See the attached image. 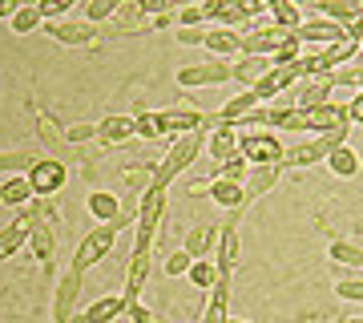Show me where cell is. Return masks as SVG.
I'll use <instances>...</instances> for the list:
<instances>
[{"label": "cell", "instance_id": "37", "mask_svg": "<svg viewBox=\"0 0 363 323\" xmlns=\"http://www.w3.org/2000/svg\"><path fill=\"white\" fill-rule=\"evenodd\" d=\"M331 258H335V263H347V267H363V251L351 246V243H335L331 246Z\"/></svg>", "mask_w": 363, "mask_h": 323}, {"label": "cell", "instance_id": "47", "mask_svg": "<svg viewBox=\"0 0 363 323\" xmlns=\"http://www.w3.org/2000/svg\"><path fill=\"white\" fill-rule=\"evenodd\" d=\"M238 4V13L242 16H262L267 13V0H234Z\"/></svg>", "mask_w": 363, "mask_h": 323}, {"label": "cell", "instance_id": "49", "mask_svg": "<svg viewBox=\"0 0 363 323\" xmlns=\"http://www.w3.org/2000/svg\"><path fill=\"white\" fill-rule=\"evenodd\" d=\"M166 4H169V0H138V9L150 13V16H162V13H166Z\"/></svg>", "mask_w": 363, "mask_h": 323}, {"label": "cell", "instance_id": "36", "mask_svg": "<svg viewBox=\"0 0 363 323\" xmlns=\"http://www.w3.org/2000/svg\"><path fill=\"white\" fill-rule=\"evenodd\" d=\"M40 25V13H37V4H21L13 13V28L16 33H33V28Z\"/></svg>", "mask_w": 363, "mask_h": 323}, {"label": "cell", "instance_id": "46", "mask_svg": "<svg viewBox=\"0 0 363 323\" xmlns=\"http://www.w3.org/2000/svg\"><path fill=\"white\" fill-rule=\"evenodd\" d=\"M125 311H130V323H154V311L142 307L138 299H133V303H125Z\"/></svg>", "mask_w": 363, "mask_h": 323}, {"label": "cell", "instance_id": "54", "mask_svg": "<svg viewBox=\"0 0 363 323\" xmlns=\"http://www.w3.org/2000/svg\"><path fill=\"white\" fill-rule=\"evenodd\" d=\"M347 323H363V319H347Z\"/></svg>", "mask_w": 363, "mask_h": 323}, {"label": "cell", "instance_id": "33", "mask_svg": "<svg viewBox=\"0 0 363 323\" xmlns=\"http://www.w3.org/2000/svg\"><path fill=\"white\" fill-rule=\"evenodd\" d=\"M186 275H190V283H194V287H206V291H210V287H214V283L222 279L214 263H198V258L190 263V271H186Z\"/></svg>", "mask_w": 363, "mask_h": 323}, {"label": "cell", "instance_id": "3", "mask_svg": "<svg viewBox=\"0 0 363 323\" xmlns=\"http://www.w3.org/2000/svg\"><path fill=\"white\" fill-rule=\"evenodd\" d=\"M162 207H166V186L150 182L145 194H142V207H138V246H133V251H150V239H154V231H157Z\"/></svg>", "mask_w": 363, "mask_h": 323}, {"label": "cell", "instance_id": "26", "mask_svg": "<svg viewBox=\"0 0 363 323\" xmlns=\"http://www.w3.org/2000/svg\"><path fill=\"white\" fill-rule=\"evenodd\" d=\"M279 174H283V166H255V170H250L247 198H259V194H267L274 182H279Z\"/></svg>", "mask_w": 363, "mask_h": 323}, {"label": "cell", "instance_id": "28", "mask_svg": "<svg viewBox=\"0 0 363 323\" xmlns=\"http://www.w3.org/2000/svg\"><path fill=\"white\" fill-rule=\"evenodd\" d=\"M267 13L274 16V25L291 28V33L298 28V4H291V0H267Z\"/></svg>", "mask_w": 363, "mask_h": 323}, {"label": "cell", "instance_id": "22", "mask_svg": "<svg viewBox=\"0 0 363 323\" xmlns=\"http://www.w3.org/2000/svg\"><path fill=\"white\" fill-rule=\"evenodd\" d=\"M214 295L206 303V323H226V299H230V279H218V283L210 287Z\"/></svg>", "mask_w": 363, "mask_h": 323}, {"label": "cell", "instance_id": "30", "mask_svg": "<svg viewBox=\"0 0 363 323\" xmlns=\"http://www.w3.org/2000/svg\"><path fill=\"white\" fill-rule=\"evenodd\" d=\"M214 239H218V234H214V226H194V231L186 234V251H190L194 258H202L210 246H214Z\"/></svg>", "mask_w": 363, "mask_h": 323}, {"label": "cell", "instance_id": "48", "mask_svg": "<svg viewBox=\"0 0 363 323\" xmlns=\"http://www.w3.org/2000/svg\"><path fill=\"white\" fill-rule=\"evenodd\" d=\"M178 21H182V28H198L202 21H206V16H202V9H194V4H190V9H182Z\"/></svg>", "mask_w": 363, "mask_h": 323}, {"label": "cell", "instance_id": "43", "mask_svg": "<svg viewBox=\"0 0 363 323\" xmlns=\"http://www.w3.org/2000/svg\"><path fill=\"white\" fill-rule=\"evenodd\" d=\"M117 9H121V0H89V21H105Z\"/></svg>", "mask_w": 363, "mask_h": 323}, {"label": "cell", "instance_id": "9", "mask_svg": "<svg viewBox=\"0 0 363 323\" xmlns=\"http://www.w3.org/2000/svg\"><path fill=\"white\" fill-rule=\"evenodd\" d=\"M303 117H307V129H335V126H347V105L323 102L315 109H303Z\"/></svg>", "mask_w": 363, "mask_h": 323}, {"label": "cell", "instance_id": "17", "mask_svg": "<svg viewBox=\"0 0 363 323\" xmlns=\"http://www.w3.org/2000/svg\"><path fill=\"white\" fill-rule=\"evenodd\" d=\"M121 311H125V299H97L85 315H77L73 323H113V319H121Z\"/></svg>", "mask_w": 363, "mask_h": 323}, {"label": "cell", "instance_id": "38", "mask_svg": "<svg viewBox=\"0 0 363 323\" xmlns=\"http://www.w3.org/2000/svg\"><path fill=\"white\" fill-rule=\"evenodd\" d=\"M190 263H194L190 251H174V255L166 258V275H169V279H182V275L190 271Z\"/></svg>", "mask_w": 363, "mask_h": 323}, {"label": "cell", "instance_id": "15", "mask_svg": "<svg viewBox=\"0 0 363 323\" xmlns=\"http://www.w3.org/2000/svg\"><path fill=\"white\" fill-rule=\"evenodd\" d=\"M210 198L226 210H242L247 207V190L238 186V182H226V178H214L210 182Z\"/></svg>", "mask_w": 363, "mask_h": 323}, {"label": "cell", "instance_id": "12", "mask_svg": "<svg viewBox=\"0 0 363 323\" xmlns=\"http://www.w3.org/2000/svg\"><path fill=\"white\" fill-rule=\"evenodd\" d=\"M298 40H315V45H331V40L347 37V28L339 25V21H307V25L295 28Z\"/></svg>", "mask_w": 363, "mask_h": 323}, {"label": "cell", "instance_id": "6", "mask_svg": "<svg viewBox=\"0 0 363 323\" xmlns=\"http://www.w3.org/2000/svg\"><path fill=\"white\" fill-rule=\"evenodd\" d=\"M230 81V65L226 61H206V65H190V69H178V85H222Z\"/></svg>", "mask_w": 363, "mask_h": 323}, {"label": "cell", "instance_id": "5", "mask_svg": "<svg viewBox=\"0 0 363 323\" xmlns=\"http://www.w3.org/2000/svg\"><path fill=\"white\" fill-rule=\"evenodd\" d=\"M28 186H33V194H40V198H49V194H57L61 186H65V162H57V158H45V162H33L28 166Z\"/></svg>", "mask_w": 363, "mask_h": 323}, {"label": "cell", "instance_id": "39", "mask_svg": "<svg viewBox=\"0 0 363 323\" xmlns=\"http://www.w3.org/2000/svg\"><path fill=\"white\" fill-rule=\"evenodd\" d=\"M89 138H97V126H93V121H81V126H69L65 129V142L69 146H81V142H89Z\"/></svg>", "mask_w": 363, "mask_h": 323}, {"label": "cell", "instance_id": "35", "mask_svg": "<svg viewBox=\"0 0 363 323\" xmlns=\"http://www.w3.org/2000/svg\"><path fill=\"white\" fill-rule=\"evenodd\" d=\"M162 129H202V114H162Z\"/></svg>", "mask_w": 363, "mask_h": 323}, {"label": "cell", "instance_id": "51", "mask_svg": "<svg viewBox=\"0 0 363 323\" xmlns=\"http://www.w3.org/2000/svg\"><path fill=\"white\" fill-rule=\"evenodd\" d=\"M347 121H359V126H363V93L347 105Z\"/></svg>", "mask_w": 363, "mask_h": 323}, {"label": "cell", "instance_id": "2", "mask_svg": "<svg viewBox=\"0 0 363 323\" xmlns=\"http://www.w3.org/2000/svg\"><path fill=\"white\" fill-rule=\"evenodd\" d=\"M238 154L255 162V166H283V142L274 133H262V129H250V133H238Z\"/></svg>", "mask_w": 363, "mask_h": 323}, {"label": "cell", "instance_id": "18", "mask_svg": "<svg viewBox=\"0 0 363 323\" xmlns=\"http://www.w3.org/2000/svg\"><path fill=\"white\" fill-rule=\"evenodd\" d=\"M323 162L331 166V174H339V178H355V174H359V154L347 150V146H335Z\"/></svg>", "mask_w": 363, "mask_h": 323}, {"label": "cell", "instance_id": "40", "mask_svg": "<svg viewBox=\"0 0 363 323\" xmlns=\"http://www.w3.org/2000/svg\"><path fill=\"white\" fill-rule=\"evenodd\" d=\"M242 174H247V158H242V154H230L226 162H222V178H226V182H238Z\"/></svg>", "mask_w": 363, "mask_h": 323}, {"label": "cell", "instance_id": "45", "mask_svg": "<svg viewBox=\"0 0 363 323\" xmlns=\"http://www.w3.org/2000/svg\"><path fill=\"white\" fill-rule=\"evenodd\" d=\"M335 291H339L343 299H355V303H363V279H343Z\"/></svg>", "mask_w": 363, "mask_h": 323}, {"label": "cell", "instance_id": "32", "mask_svg": "<svg viewBox=\"0 0 363 323\" xmlns=\"http://www.w3.org/2000/svg\"><path fill=\"white\" fill-rule=\"evenodd\" d=\"M28 194H33L28 178H13V182H4V186H0V202H4V207H21Z\"/></svg>", "mask_w": 363, "mask_h": 323}, {"label": "cell", "instance_id": "53", "mask_svg": "<svg viewBox=\"0 0 363 323\" xmlns=\"http://www.w3.org/2000/svg\"><path fill=\"white\" fill-rule=\"evenodd\" d=\"M226 323H247V319H226Z\"/></svg>", "mask_w": 363, "mask_h": 323}, {"label": "cell", "instance_id": "8", "mask_svg": "<svg viewBox=\"0 0 363 323\" xmlns=\"http://www.w3.org/2000/svg\"><path fill=\"white\" fill-rule=\"evenodd\" d=\"M81 275H85V271L69 267L65 279H61V287H57V303H52L57 323H69V315H73V303H77V291H81Z\"/></svg>", "mask_w": 363, "mask_h": 323}, {"label": "cell", "instance_id": "31", "mask_svg": "<svg viewBox=\"0 0 363 323\" xmlns=\"http://www.w3.org/2000/svg\"><path fill=\"white\" fill-rule=\"evenodd\" d=\"M210 53H218V57H230L234 49H238V33H226V28H214V33H206V40H202Z\"/></svg>", "mask_w": 363, "mask_h": 323}, {"label": "cell", "instance_id": "10", "mask_svg": "<svg viewBox=\"0 0 363 323\" xmlns=\"http://www.w3.org/2000/svg\"><path fill=\"white\" fill-rule=\"evenodd\" d=\"M28 231H33V210H25V214H21L13 226H4V231H0V258H13L16 251L25 246Z\"/></svg>", "mask_w": 363, "mask_h": 323}, {"label": "cell", "instance_id": "29", "mask_svg": "<svg viewBox=\"0 0 363 323\" xmlns=\"http://www.w3.org/2000/svg\"><path fill=\"white\" fill-rule=\"evenodd\" d=\"M283 158L291 162V166H315V162H323V158H327V150L319 142H307V146H295V150L283 154Z\"/></svg>", "mask_w": 363, "mask_h": 323}, {"label": "cell", "instance_id": "19", "mask_svg": "<svg viewBox=\"0 0 363 323\" xmlns=\"http://www.w3.org/2000/svg\"><path fill=\"white\" fill-rule=\"evenodd\" d=\"M271 65H274L271 57H242L238 65H230V81H250V85H255Z\"/></svg>", "mask_w": 363, "mask_h": 323}, {"label": "cell", "instance_id": "13", "mask_svg": "<svg viewBox=\"0 0 363 323\" xmlns=\"http://www.w3.org/2000/svg\"><path fill=\"white\" fill-rule=\"evenodd\" d=\"M37 126H40V142L52 150V158H57V162L73 158V146L65 142V129H57V121H52L49 114H37Z\"/></svg>", "mask_w": 363, "mask_h": 323}, {"label": "cell", "instance_id": "11", "mask_svg": "<svg viewBox=\"0 0 363 323\" xmlns=\"http://www.w3.org/2000/svg\"><path fill=\"white\" fill-rule=\"evenodd\" d=\"M331 89H335V81H331V73H319V77H311L303 89L295 93L298 109H315V105L331 102Z\"/></svg>", "mask_w": 363, "mask_h": 323}, {"label": "cell", "instance_id": "34", "mask_svg": "<svg viewBox=\"0 0 363 323\" xmlns=\"http://www.w3.org/2000/svg\"><path fill=\"white\" fill-rule=\"evenodd\" d=\"M133 133H142V138H162L166 129H162V114H138L133 117Z\"/></svg>", "mask_w": 363, "mask_h": 323}, {"label": "cell", "instance_id": "41", "mask_svg": "<svg viewBox=\"0 0 363 323\" xmlns=\"http://www.w3.org/2000/svg\"><path fill=\"white\" fill-rule=\"evenodd\" d=\"M319 146H323L327 154L335 150V146H347V126H335V129H323V138H319Z\"/></svg>", "mask_w": 363, "mask_h": 323}, {"label": "cell", "instance_id": "25", "mask_svg": "<svg viewBox=\"0 0 363 323\" xmlns=\"http://www.w3.org/2000/svg\"><path fill=\"white\" fill-rule=\"evenodd\" d=\"M210 154H214V162H226L230 154H238V133H234L230 126L214 129V138H210Z\"/></svg>", "mask_w": 363, "mask_h": 323}, {"label": "cell", "instance_id": "14", "mask_svg": "<svg viewBox=\"0 0 363 323\" xmlns=\"http://www.w3.org/2000/svg\"><path fill=\"white\" fill-rule=\"evenodd\" d=\"M145 279H150V251H133L130 258V279H125V303H133V299H142V287Z\"/></svg>", "mask_w": 363, "mask_h": 323}, {"label": "cell", "instance_id": "16", "mask_svg": "<svg viewBox=\"0 0 363 323\" xmlns=\"http://www.w3.org/2000/svg\"><path fill=\"white\" fill-rule=\"evenodd\" d=\"M28 239H33V255L40 258V263H49L52 258V226H49V214H33V231H28Z\"/></svg>", "mask_w": 363, "mask_h": 323}, {"label": "cell", "instance_id": "1", "mask_svg": "<svg viewBox=\"0 0 363 323\" xmlns=\"http://www.w3.org/2000/svg\"><path fill=\"white\" fill-rule=\"evenodd\" d=\"M202 150V129H190V133H182L178 142L169 146V154L162 158V166H154V182L157 186H169V182L178 178L182 170L190 166Z\"/></svg>", "mask_w": 363, "mask_h": 323}, {"label": "cell", "instance_id": "7", "mask_svg": "<svg viewBox=\"0 0 363 323\" xmlns=\"http://www.w3.org/2000/svg\"><path fill=\"white\" fill-rule=\"evenodd\" d=\"M359 45L363 40H355V37H339V40H331L315 61H319V73H331L335 65H347V61H355L359 57Z\"/></svg>", "mask_w": 363, "mask_h": 323}, {"label": "cell", "instance_id": "20", "mask_svg": "<svg viewBox=\"0 0 363 323\" xmlns=\"http://www.w3.org/2000/svg\"><path fill=\"white\" fill-rule=\"evenodd\" d=\"M202 16H206V21H218V25H238V21H247V16L238 13L234 0H206V4H202Z\"/></svg>", "mask_w": 363, "mask_h": 323}, {"label": "cell", "instance_id": "50", "mask_svg": "<svg viewBox=\"0 0 363 323\" xmlns=\"http://www.w3.org/2000/svg\"><path fill=\"white\" fill-rule=\"evenodd\" d=\"M178 40H182V45H202V40H206V33H202V28H182Z\"/></svg>", "mask_w": 363, "mask_h": 323}, {"label": "cell", "instance_id": "4", "mask_svg": "<svg viewBox=\"0 0 363 323\" xmlns=\"http://www.w3.org/2000/svg\"><path fill=\"white\" fill-rule=\"evenodd\" d=\"M113 239H117V226H113V222H101V226H97V231H89V234H85V243L77 246V258H73V267H77V271H89L97 258L109 255Z\"/></svg>", "mask_w": 363, "mask_h": 323}, {"label": "cell", "instance_id": "52", "mask_svg": "<svg viewBox=\"0 0 363 323\" xmlns=\"http://www.w3.org/2000/svg\"><path fill=\"white\" fill-rule=\"evenodd\" d=\"M21 9V0H0V16H13Z\"/></svg>", "mask_w": 363, "mask_h": 323}, {"label": "cell", "instance_id": "24", "mask_svg": "<svg viewBox=\"0 0 363 323\" xmlns=\"http://www.w3.org/2000/svg\"><path fill=\"white\" fill-rule=\"evenodd\" d=\"M89 210H93V219H101V222H113L117 214H121V202H117V194H109V190H97V194H89Z\"/></svg>", "mask_w": 363, "mask_h": 323}, {"label": "cell", "instance_id": "27", "mask_svg": "<svg viewBox=\"0 0 363 323\" xmlns=\"http://www.w3.org/2000/svg\"><path fill=\"white\" fill-rule=\"evenodd\" d=\"M49 33L61 40V45H85V40H93L97 28L93 25H65V21H61V25H49Z\"/></svg>", "mask_w": 363, "mask_h": 323}, {"label": "cell", "instance_id": "23", "mask_svg": "<svg viewBox=\"0 0 363 323\" xmlns=\"http://www.w3.org/2000/svg\"><path fill=\"white\" fill-rule=\"evenodd\" d=\"M97 138L101 142H125V138H133V117H105L101 126H97Z\"/></svg>", "mask_w": 363, "mask_h": 323}, {"label": "cell", "instance_id": "21", "mask_svg": "<svg viewBox=\"0 0 363 323\" xmlns=\"http://www.w3.org/2000/svg\"><path fill=\"white\" fill-rule=\"evenodd\" d=\"M234 263H238V234H234V226H226V234L218 239V275L222 279H230Z\"/></svg>", "mask_w": 363, "mask_h": 323}, {"label": "cell", "instance_id": "44", "mask_svg": "<svg viewBox=\"0 0 363 323\" xmlns=\"http://www.w3.org/2000/svg\"><path fill=\"white\" fill-rule=\"evenodd\" d=\"M259 126H271V109H250L247 117H242V121H238V129H259Z\"/></svg>", "mask_w": 363, "mask_h": 323}, {"label": "cell", "instance_id": "42", "mask_svg": "<svg viewBox=\"0 0 363 323\" xmlns=\"http://www.w3.org/2000/svg\"><path fill=\"white\" fill-rule=\"evenodd\" d=\"M73 4V0H37V13H40V21H52V16H61Z\"/></svg>", "mask_w": 363, "mask_h": 323}]
</instances>
